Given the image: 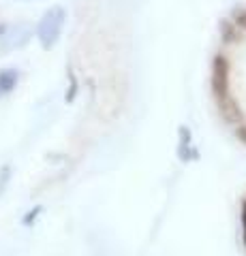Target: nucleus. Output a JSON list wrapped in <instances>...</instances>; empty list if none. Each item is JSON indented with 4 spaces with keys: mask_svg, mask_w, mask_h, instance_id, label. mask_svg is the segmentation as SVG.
<instances>
[{
    "mask_svg": "<svg viewBox=\"0 0 246 256\" xmlns=\"http://www.w3.org/2000/svg\"><path fill=\"white\" fill-rule=\"evenodd\" d=\"M65 24H67V9L60 4L50 6L41 15V20L37 24V38L43 50H52L58 43L62 30H65Z\"/></svg>",
    "mask_w": 246,
    "mask_h": 256,
    "instance_id": "nucleus-1",
    "label": "nucleus"
},
{
    "mask_svg": "<svg viewBox=\"0 0 246 256\" xmlns=\"http://www.w3.org/2000/svg\"><path fill=\"white\" fill-rule=\"evenodd\" d=\"M210 90L216 105L231 98V86H229V60L225 54H214L210 66Z\"/></svg>",
    "mask_w": 246,
    "mask_h": 256,
    "instance_id": "nucleus-2",
    "label": "nucleus"
},
{
    "mask_svg": "<svg viewBox=\"0 0 246 256\" xmlns=\"http://www.w3.org/2000/svg\"><path fill=\"white\" fill-rule=\"evenodd\" d=\"M30 28L28 24H15V26H7V24H0V54L20 50L28 43L30 38Z\"/></svg>",
    "mask_w": 246,
    "mask_h": 256,
    "instance_id": "nucleus-3",
    "label": "nucleus"
},
{
    "mask_svg": "<svg viewBox=\"0 0 246 256\" xmlns=\"http://www.w3.org/2000/svg\"><path fill=\"white\" fill-rule=\"evenodd\" d=\"M178 158L180 162H190V160L199 158V152L193 146V132L188 126L178 128Z\"/></svg>",
    "mask_w": 246,
    "mask_h": 256,
    "instance_id": "nucleus-4",
    "label": "nucleus"
},
{
    "mask_svg": "<svg viewBox=\"0 0 246 256\" xmlns=\"http://www.w3.org/2000/svg\"><path fill=\"white\" fill-rule=\"evenodd\" d=\"M218 107V114H220V118L225 120V122L229 124V126H240L242 124V109H240V105H237V100L233 98H229V100H225V102H220V105H216Z\"/></svg>",
    "mask_w": 246,
    "mask_h": 256,
    "instance_id": "nucleus-5",
    "label": "nucleus"
},
{
    "mask_svg": "<svg viewBox=\"0 0 246 256\" xmlns=\"http://www.w3.org/2000/svg\"><path fill=\"white\" fill-rule=\"evenodd\" d=\"M18 84H20V70L18 68H13V66L0 68V98L13 94Z\"/></svg>",
    "mask_w": 246,
    "mask_h": 256,
    "instance_id": "nucleus-6",
    "label": "nucleus"
},
{
    "mask_svg": "<svg viewBox=\"0 0 246 256\" xmlns=\"http://www.w3.org/2000/svg\"><path fill=\"white\" fill-rule=\"evenodd\" d=\"M218 34H220V41H223L225 45H233V43L240 41L242 30L235 26L231 18H229V20H223V22H220V26H218Z\"/></svg>",
    "mask_w": 246,
    "mask_h": 256,
    "instance_id": "nucleus-7",
    "label": "nucleus"
},
{
    "mask_svg": "<svg viewBox=\"0 0 246 256\" xmlns=\"http://www.w3.org/2000/svg\"><path fill=\"white\" fill-rule=\"evenodd\" d=\"M67 79H69V88H67L65 100H67V102H73V100H75V96H77V90H79V82H77V75H75L73 66H69V68H67Z\"/></svg>",
    "mask_w": 246,
    "mask_h": 256,
    "instance_id": "nucleus-8",
    "label": "nucleus"
},
{
    "mask_svg": "<svg viewBox=\"0 0 246 256\" xmlns=\"http://www.w3.org/2000/svg\"><path fill=\"white\" fill-rule=\"evenodd\" d=\"M231 20H233V24L240 30H246V6H240V9H235L233 13H231Z\"/></svg>",
    "mask_w": 246,
    "mask_h": 256,
    "instance_id": "nucleus-9",
    "label": "nucleus"
},
{
    "mask_svg": "<svg viewBox=\"0 0 246 256\" xmlns=\"http://www.w3.org/2000/svg\"><path fill=\"white\" fill-rule=\"evenodd\" d=\"M11 175H13V171H11V166H9V164H5L3 169H0V196H3V192L7 190V186H9Z\"/></svg>",
    "mask_w": 246,
    "mask_h": 256,
    "instance_id": "nucleus-10",
    "label": "nucleus"
},
{
    "mask_svg": "<svg viewBox=\"0 0 246 256\" xmlns=\"http://www.w3.org/2000/svg\"><path fill=\"white\" fill-rule=\"evenodd\" d=\"M41 212H43V207H41V205L33 207V210H30V212H28V214L22 218V224H24V226H30V224H33V222L39 218V214H41Z\"/></svg>",
    "mask_w": 246,
    "mask_h": 256,
    "instance_id": "nucleus-11",
    "label": "nucleus"
},
{
    "mask_svg": "<svg viewBox=\"0 0 246 256\" xmlns=\"http://www.w3.org/2000/svg\"><path fill=\"white\" fill-rule=\"evenodd\" d=\"M235 137L240 139L244 146H246V124H240V126H235Z\"/></svg>",
    "mask_w": 246,
    "mask_h": 256,
    "instance_id": "nucleus-12",
    "label": "nucleus"
},
{
    "mask_svg": "<svg viewBox=\"0 0 246 256\" xmlns=\"http://www.w3.org/2000/svg\"><path fill=\"white\" fill-rule=\"evenodd\" d=\"M242 239H244V246H246V201L242 203Z\"/></svg>",
    "mask_w": 246,
    "mask_h": 256,
    "instance_id": "nucleus-13",
    "label": "nucleus"
}]
</instances>
